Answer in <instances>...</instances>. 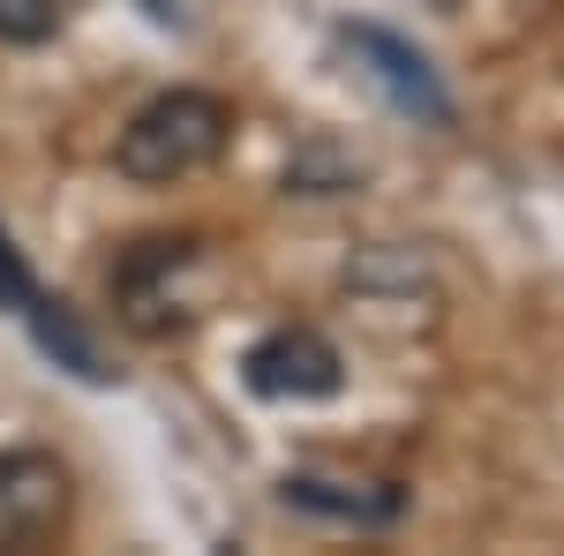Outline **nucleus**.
<instances>
[{
  "label": "nucleus",
  "mask_w": 564,
  "mask_h": 556,
  "mask_svg": "<svg viewBox=\"0 0 564 556\" xmlns=\"http://www.w3.org/2000/svg\"><path fill=\"white\" fill-rule=\"evenodd\" d=\"M226 143H234V106L218 90H159L121 129L113 166L129 173L135 188H166V181H188V173L218 166Z\"/></svg>",
  "instance_id": "obj_1"
},
{
  "label": "nucleus",
  "mask_w": 564,
  "mask_h": 556,
  "mask_svg": "<svg viewBox=\"0 0 564 556\" xmlns=\"http://www.w3.org/2000/svg\"><path fill=\"white\" fill-rule=\"evenodd\" d=\"M204 249L196 241H135L129 257L113 263V308L121 324L143 339H166L181 324L204 316Z\"/></svg>",
  "instance_id": "obj_2"
},
{
  "label": "nucleus",
  "mask_w": 564,
  "mask_h": 556,
  "mask_svg": "<svg viewBox=\"0 0 564 556\" xmlns=\"http://www.w3.org/2000/svg\"><path fill=\"white\" fill-rule=\"evenodd\" d=\"M339 45H347L354 68L391 98V113H406V121H422V129H452V90L436 84V68L406 39H391L384 23H347Z\"/></svg>",
  "instance_id": "obj_3"
},
{
  "label": "nucleus",
  "mask_w": 564,
  "mask_h": 556,
  "mask_svg": "<svg viewBox=\"0 0 564 556\" xmlns=\"http://www.w3.org/2000/svg\"><path fill=\"white\" fill-rule=\"evenodd\" d=\"M241 384L257 391V399H332V391L347 384V361H339V346L324 339V331L279 324V331H263L241 353Z\"/></svg>",
  "instance_id": "obj_4"
},
{
  "label": "nucleus",
  "mask_w": 564,
  "mask_h": 556,
  "mask_svg": "<svg viewBox=\"0 0 564 556\" xmlns=\"http://www.w3.org/2000/svg\"><path fill=\"white\" fill-rule=\"evenodd\" d=\"M68 467L45 451H0V549H39L68 526Z\"/></svg>",
  "instance_id": "obj_5"
},
{
  "label": "nucleus",
  "mask_w": 564,
  "mask_h": 556,
  "mask_svg": "<svg viewBox=\"0 0 564 556\" xmlns=\"http://www.w3.org/2000/svg\"><path fill=\"white\" fill-rule=\"evenodd\" d=\"M279 497L308 519H339V526H391L406 512V497L391 481H332V473H286Z\"/></svg>",
  "instance_id": "obj_6"
},
{
  "label": "nucleus",
  "mask_w": 564,
  "mask_h": 556,
  "mask_svg": "<svg viewBox=\"0 0 564 556\" xmlns=\"http://www.w3.org/2000/svg\"><path fill=\"white\" fill-rule=\"evenodd\" d=\"M31 339H39V353H53L68 377H84V384H113V369H106V353H98V339H90L84 324H76V308L53 294H31Z\"/></svg>",
  "instance_id": "obj_7"
},
{
  "label": "nucleus",
  "mask_w": 564,
  "mask_h": 556,
  "mask_svg": "<svg viewBox=\"0 0 564 556\" xmlns=\"http://www.w3.org/2000/svg\"><path fill=\"white\" fill-rule=\"evenodd\" d=\"M61 31V0H0V45H45Z\"/></svg>",
  "instance_id": "obj_8"
},
{
  "label": "nucleus",
  "mask_w": 564,
  "mask_h": 556,
  "mask_svg": "<svg viewBox=\"0 0 564 556\" xmlns=\"http://www.w3.org/2000/svg\"><path fill=\"white\" fill-rule=\"evenodd\" d=\"M31 294H39V279H31L23 249H15V241H8V226H0V308H8V316H23Z\"/></svg>",
  "instance_id": "obj_9"
},
{
  "label": "nucleus",
  "mask_w": 564,
  "mask_h": 556,
  "mask_svg": "<svg viewBox=\"0 0 564 556\" xmlns=\"http://www.w3.org/2000/svg\"><path fill=\"white\" fill-rule=\"evenodd\" d=\"M151 15H159V23H174V8H166V0H151Z\"/></svg>",
  "instance_id": "obj_10"
},
{
  "label": "nucleus",
  "mask_w": 564,
  "mask_h": 556,
  "mask_svg": "<svg viewBox=\"0 0 564 556\" xmlns=\"http://www.w3.org/2000/svg\"><path fill=\"white\" fill-rule=\"evenodd\" d=\"M430 8H459V0H430Z\"/></svg>",
  "instance_id": "obj_11"
}]
</instances>
